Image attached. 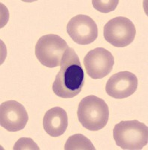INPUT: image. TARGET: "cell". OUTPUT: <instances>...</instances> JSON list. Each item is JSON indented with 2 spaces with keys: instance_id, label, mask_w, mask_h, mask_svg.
Returning a JSON list of instances; mask_svg holds the SVG:
<instances>
[{
  "instance_id": "cell-12",
  "label": "cell",
  "mask_w": 148,
  "mask_h": 150,
  "mask_svg": "<svg viewBox=\"0 0 148 150\" xmlns=\"http://www.w3.org/2000/svg\"><path fill=\"white\" fill-rule=\"evenodd\" d=\"M119 1L118 0H108V1H100L94 0L92 1V5L96 10L102 13H109L113 11L118 6Z\"/></svg>"
},
{
  "instance_id": "cell-10",
  "label": "cell",
  "mask_w": 148,
  "mask_h": 150,
  "mask_svg": "<svg viewBox=\"0 0 148 150\" xmlns=\"http://www.w3.org/2000/svg\"><path fill=\"white\" fill-rule=\"evenodd\" d=\"M43 123L48 134L51 137H59L65 133L68 125L67 114L63 108H53L46 112Z\"/></svg>"
},
{
  "instance_id": "cell-11",
  "label": "cell",
  "mask_w": 148,
  "mask_h": 150,
  "mask_svg": "<svg viewBox=\"0 0 148 150\" xmlns=\"http://www.w3.org/2000/svg\"><path fill=\"white\" fill-rule=\"evenodd\" d=\"M65 150H95L90 140L84 135L77 134L67 139L65 145Z\"/></svg>"
},
{
  "instance_id": "cell-1",
  "label": "cell",
  "mask_w": 148,
  "mask_h": 150,
  "mask_svg": "<svg viewBox=\"0 0 148 150\" xmlns=\"http://www.w3.org/2000/svg\"><path fill=\"white\" fill-rule=\"evenodd\" d=\"M60 66L53 84V91L58 97L72 98L82 91L85 83L83 68L73 48L67 49Z\"/></svg>"
},
{
  "instance_id": "cell-6",
  "label": "cell",
  "mask_w": 148,
  "mask_h": 150,
  "mask_svg": "<svg viewBox=\"0 0 148 150\" xmlns=\"http://www.w3.org/2000/svg\"><path fill=\"white\" fill-rule=\"evenodd\" d=\"M83 63L89 77L92 79H101L112 71L114 59L110 51L103 47H97L87 53Z\"/></svg>"
},
{
  "instance_id": "cell-2",
  "label": "cell",
  "mask_w": 148,
  "mask_h": 150,
  "mask_svg": "<svg viewBox=\"0 0 148 150\" xmlns=\"http://www.w3.org/2000/svg\"><path fill=\"white\" fill-rule=\"evenodd\" d=\"M77 116L84 128L92 131H99L106 126L109 121V107L103 99L88 96L80 101Z\"/></svg>"
},
{
  "instance_id": "cell-13",
  "label": "cell",
  "mask_w": 148,
  "mask_h": 150,
  "mask_svg": "<svg viewBox=\"0 0 148 150\" xmlns=\"http://www.w3.org/2000/svg\"><path fill=\"white\" fill-rule=\"evenodd\" d=\"M13 149L20 150V149H37L39 150L40 148L38 145L33 141L31 138H26L22 137L19 139L18 141L16 143Z\"/></svg>"
},
{
  "instance_id": "cell-5",
  "label": "cell",
  "mask_w": 148,
  "mask_h": 150,
  "mask_svg": "<svg viewBox=\"0 0 148 150\" xmlns=\"http://www.w3.org/2000/svg\"><path fill=\"white\" fill-rule=\"evenodd\" d=\"M136 29L134 23L125 17H118L108 21L103 29L107 42L117 47H124L134 41Z\"/></svg>"
},
{
  "instance_id": "cell-9",
  "label": "cell",
  "mask_w": 148,
  "mask_h": 150,
  "mask_svg": "<svg viewBox=\"0 0 148 150\" xmlns=\"http://www.w3.org/2000/svg\"><path fill=\"white\" fill-rule=\"evenodd\" d=\"M138 78L133 73L121 71L113 74L106 85V93L116 99L129 97L138 88Z\"/></svg>"
},
{
  "instance_id": "cell-4",
  "label": "cell",
  "mask_w": 148,
  "mask_h": 150,
  "mask_svg": "<svg viewBox=\"0 0 148 150\" xmlns=\"http://www.w3.org/2000/svg\"><path fill=\"white\" fill-rule=\"evenodd\" d=\"M68 47L66 41L60 36L46 35L40 38L36 44L35 56L43 65L55 68L61 65L62 57Z\"/></svg>"
},
{
  "instance_id": "cell-7",
  "label": "cell",
  "mask_w": 148,
  "mask_h": 150,
  "mask_svg": "<svg viewBox=\"0 0 148 150\" xmlns=\"http://www.w3.org/2000/svg\"><path fill=\"white\" fill-rule=\"evenodd\" d=\"M67 32L73 41L80 45H90L98 36L95 21L84 14H79L70 19L67 26Z\"/></svg>"
},
{
  "instance_id": "cell-3",
  "label": "cell",
  "mask_w": 148,
  "mask_h": 150,
  "mask_svg": "<svg viewBox=\"0 0 148 150\" xmlns=\"http://www.w3.org/2000/svg\"><path fill=\"white\" fill-rule=\"evenodd\" d=\"M113 137L122 149H142L148 143V128L138 120L121 121L114 126Z\"/></svg>"
},
{
  "instance_id": "cell-8",
  "label": "cell",
  "mask_w": 148,
  "mask_h": 150,
  "mask_svg": "<svg viewBox=\"0 0 148 150\" xmlns=\"http://www.w3.org/2000/svg\"><path fill=\"white\" fill-rule=\"evenodd\" d=\"M29 120L27 111L24 106L11 100L0 106V125L8 131L14 132L23 129Z\"/></svg>"
}]
</instances>
